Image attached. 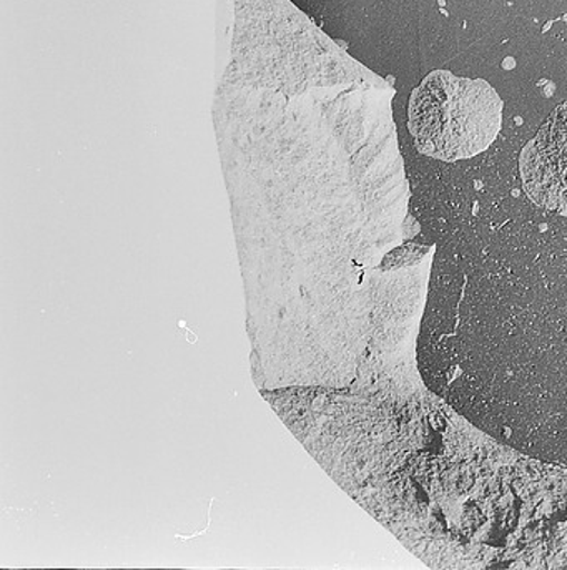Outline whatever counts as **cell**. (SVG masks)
Returning <instances> with one entry per match:
<instances>
[{"instance_id":"1","label":"cell","mask_w":567,"mask_h":570,"mask_svg":"<svg viewBox=\"0 0 567 570\" xmlns=\"http://www.w3.org/2000/svg\"><path fill=\"white\" fill-rule=\"evenodd\" d=\"M408 124L421 154L443 161L465 160L498 137L502 100L485 80L438 70L411 96Z\"/></svg>"},{"instance_id":"2","label":"cell","mask_w":567,"mask_h":570,"mask_svg":"<svg viewBox=\"0 0 567 570\" xmlns=\"http://www.w3.org/2000/svg\"><path fill=\"white\" fill-rule=\"evenodd\" d=\"M519 171L532 204L567 217V102L549 115L522 148Z\"/></svg>"}]
</instances>
